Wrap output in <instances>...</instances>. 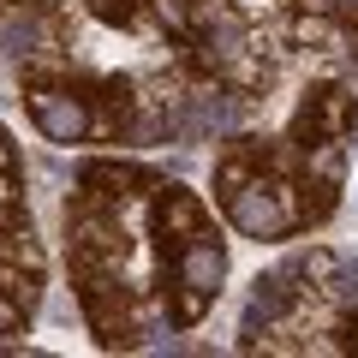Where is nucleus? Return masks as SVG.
<instances>
[{"label": "nucleus", "mask_w": 358, "mask_h": 358, "mask_svg": "<svg viewBox=\"0 0 358 358\" xmlns=\"http://www.w3.org/2000/svg\"><path fill=\"white\" fill-rule=\"evenodd\" d=\"M209 78V192L239 239L329 227L358 167V0H167Z\"/></svg>", "instance_id": "1"}, {"label": "nucleus", "mask_w": 358, "mask_h": 358, "mask_svg": "<svg viewBox=\"0 0 358 358\" xmlns=\"http://www.w3.org/2000/svg\"><path fill=\"white\" fill-rule=\"evenodd\" d=\"M0 84L60 150L150 155L209 138V78L167 0H0Z\"/></svg>", "instance_id": "2"}, {"label": "nucleus", "mask_w": 358, "mask_h": 358, "mask_svg": "<svg viewBox=\"0 0 358 358\" xmlns=\"http://www.w3.org/2000/svg\"><path fill=\"white\" fill-rule=\"evenodd\" d=\"M60 251L78 317L108 352H150L215 310L227 221L215 197L143 155H84L60 203Z\"/></svg>", "instance_id": "3"}, {"label": "nucleus", "mask_w": 358, "mask_h": 358, "mask_svg": "<svg viewBox=\"0 0 358 358\" xmlns=\"http://www.w3.org/2000/svg\"><path fill=\"white\" fill-rule=\"evenodd\" d=\"M251 352H358V257L299 251L263 275L239 317Z\"/></svg>", "instance_id": "4"}, {"label": "nucleus", "mask_w": 358, "mask_h": 358, "mask_svg": "<svg viewBox=\"0 0 358 358\" xmlns=\"http://www.w3.org/2000/svg\"><path fill=\"white\" fill-rule=\"evenodd\" d=\"M42 287H48V251L30 215V173L13 131L0 126V346H13L30 329Z\"/></svg>", "instance_id": "5"}]
</instances>
